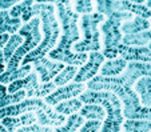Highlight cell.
I'll use <instances>...</instances> for the list:
<instances>
[{
    "label": "cell",
    "mask_w": 151,
    "mask_h": 132,
    "mask_svg": "<svg viewBox=\"0 0 151 132\" xmlns=\"http://www.w3.org/2000/svg\"><path fill=\"white\" fill-rule=\"evenodd\" d=\"M55 8L62 32L58 46L47 55V58L60 61L66 66L82 67L83 64H86L88 55L76 54L74 51V46L80 41V16L74 11L72 1H55Z\"/></svg>",
    "instance_id": "obj_1"
},
{
    "label": "cell",
    "mask_w": 151,
    "mask_h": 132,
    "mask_svg": "<svg viewBox=\"0 0 151 132\" xmlns=\"http://www.w3.org/2000/svg\"><path fill=\"white\" fill-rule=\"evenodd\" d=\"M87 89L114 92L123 104V116L126 120L151 121V108L140 104V99L134 91V86L123 75L118 78H104L98 75L87 83Z\"/></svg>",
    "instance_id": "obj_2"
},
{
    "label": "cell",
    "mask_w": 151,
    "mask_h": 132,
    "mask_svg": "<svg viewBox=\"0 0 151 132\" xmlns=\"http://www.w3.org/2000/svg\"><path fill=\"white\" fill-rule=\"evenodd\" d=\"M34 17H40L42 21V34L43 41L36 49L29 52L22 61V66L32 64L43 58H47V55L55 49L58 41L60 39V24L56 17V8L55 1H35L32 7Z\"/></svg>",
    "instance_id": "obj_3"
},
{
    "label": "cell",
    "mask_w": 151,
    "mask_h": 132,
    "mask_svg": "<svg viewBox=\"0 0 151 132\" xmlns=\"http://www.w3.org/2000/svg\"><path fill=\"white\" fill-rule=\"evenodd\" d=\"M83 104H98L106 111V119L100 132H122L124 116L120 99L111 91H91L87 89L79 96Z\"/></svg>",
    "instance_id": "obj_4"
},
{
    "label": "cell",
    "mask_w": 151,
    "mask_h": 132,
    "mask_svg": "<svg viewBox=\"0 0 151 132\" xmlns=\"http://www.w3.org/2000/svg\"><path fill=\"white\" fill-rule=\"evenodd\" d=\"M134 15L130 12H114L107 19L104 23L100 26V34H102V55L106 59H116L119 58L118 48L122 44L123 34H122V24L127 20H131Z\"/></svg>",
    "instance_id": "obj_5"
},
{
    "label": "cell",
    "mask_w": 151,
    "mask_h": 132,
    "mask_svg": "<svg viewBox=\"0 0 151 132\" xmlns=\"http://www.w3.org/2000/svg\"><path fill=\"white\" fill-rule=\"evenodd\" d=\"M106 16L94 12L91 15L80 16L79 28H80V41L74 46V51L76 54H87V52H100L103 48L102 34L99 26L104 23Z\"/></svg>",
    "instance_id": "obj_6"
},
{
    "label": "cell",
    "mask_w": 151,
    "mask_h": 132,
    "mask_svg": "<svg viewBox=\"0 0 151 132\" xmlns=\"http://www.w3.org/2000/svg\"><path fill=\"white\" fill-rule=\"evenodd\" d=\"M17 34L20 36H23L24 41L19 47V49L14 54L11 60L6 64L7 71L17 69L22 66V61H23V59L26 58L27 55L29 52H32L34 49H36L42 44L43 34H42V21H40V17H34L31 21L23 24V27L19 29Z\"/></svg>",
    "instance_id": "obj_7"
},
{
    "label": "cell",
    "mask_w": 151,
    "mask_h": 132,
    "mask_svg": "<svg viewBox=\"0 0 151 132\" xmlns=\"http://www.w3.org/2000/svg\"><path fill=\"white\" fill-rule=\"evenodd\" d=\"M58 87L54 83H40L39 76L35 71H31V73L27 75L24 79L16 80L8 86L9 93H15L19 91H26L27 99H44L56 89Z\"/></svg>",
    "instance_id": "obj_8"
},
{
    "label": "cell",
    "mask_w": 151,
    "mask_h": 132,
    "mask_svg": "<svg viewBox=\"0 0 151 132\" xmlns=\"http://www.w3.org/2000/svg\"><path fill=\"white\" fill-rule=\"evenodd\" d=\"M106 58L102 55V52H90L86 64L79 67V71H78L74 81L75 83H84V84L91 81L92 79L99 75L100 67H102V64Z\"/></svg>",
    "instance_id": "obj_9"
},
{
    "label": "cell",
    "mask_w": 151,
    "mask_h": 132,
    "mask_svg": "<svg viewBox=\"0 0 151 132\" xmlns=\"http://www.w3.org/2000/svg\"><path fill=\"white\" fill-rule=\"evenodd\" d=\"M84 91H87V84L84 83H70L67 86H63L56 88L51 95L44 98V103L48 104L51 107H55L56 104L63 103L66 100H71V99H76L82 95Z\"/></svg>",
    "instance_id": "obj_10"
},
{
    "label": "cell",
    "mask_w": 151,
    "mask_h": 132,
    "mask_svg": "<svg viewBox=\"0 0 151 132\" xmlns=\"http://www.w3.org/2000/svg\"><path fill=\"white\" fill-rule=\"evenodd\" d=\"M64 68H66V64L51 60L50 58H43L40 60L32 63V69L37 73L39 80L43 84L51 83Z\"/></svg>",
    "instance_id": "obj_11"
},
{
    "label": "cell",
    "mask_w": 151,
    "mask_h": 132,
    "mask_svg": "<svg viewBox=\"0 0 151 132\" xmlns=\"http://www.w3.org/2000/svg\"><path fill=\"white\" fill-rule=\"evenodd\" d=\"M43 104H44V99H26L22 103L0 108V121L4 118H15L28 112H36Z\"/></svg>",
    "instance_id": "obj_12"
},
{
    "label": "cell",
    "mask_w": 151,
    "mask_h": 132,
    "mask_svg": "<svg viewBox=\"0 0 151 132\" xmlns=\"http://www.w3.org/2000/svg\"><path fill=\"white\" fill-rule=\"evenodd\" d=\"M36 119H37V124L43 127H50V128H58L62 127L63 124L66 123L67 118L62 113L56 111L54 107L48 106V104H43L36 112Z\"/></svg>",
    "instance_id": "obj_13"
},
{
    "label": "cell",
    "mask_w": 151,
    "mask_h": 132,
    "mask_svg": "<svg viewBox=\"0 0 151 132\" xmlns=\"http://www.w3.org/2000/svg\"><path fill=\"white\" fill-rule=\"evenodd\" d=\"M119 58L127 63H148L151 64V49L148 47H128L120 44L118 48Z\"/></svg>",
    "instance_id": "obj_14"
},
{
    "label": "cell",
    "mask_w": 151,
    "mask_h": 132,
    "mask_svg": "<svg viewBox=\"0 0 151 132\" xmlns=\"http://www.w3.org/2000/svg\"><path fill=\"white\" fill-rule=\"evenodd\" d=\"M0 123L4 126L7 132H16L22 127L37 123V119H36V113L35 112H28V113L15 116V118H4Z\"/></svg>",
    "instance_id": "obj_15"
},
{
    "label": "cell",
    "mask_w": 151,
    "mask_h": 132,
    "mask_svg": "<svg viewBox=\"0 0 151 132\" xmlns=\"http://www.w3.org/2000/svg\"><path fill=\"white\" fill-rule=\"evenodd\" d=\"M128 63L126 60H123L122 58L111 59V60H106L100 67V76L104 78H118L123 72L126 71Z\"/></svg>",
    "instance_id": "obj_16"
},
{
    "label": "cell",
    "mask_w": 151,
    "mask_h": 132,
    "mask_svg": "<svg viewBox=\"0 0 151 132\" xmlns=\"http://www.w3.org/2000/svg\"><path fill=\"white\" fill-rule=\"evenodd\" d=\"M151 28V21L139 16H134L131 20H127L122 24V34L124 35H138Z\"/></svg>",
    "instance_id": "obj_17"
},
{
    "label": "cell",
    "mask_w": 151,
    "mask_h": 132,
    "mask_svg": "<svg viewBox=\"0 0 151 132\" xmlns=\"http://www.w3.org/2000/svg\"><path fill=\"white\" fill-rule=\"evenodd\" d=\"M23 27V21L20 19H14L9 15V11H0V35L8 34L15 35Z\"/></svg>",
    "instance_id": "obj_18"
},
{
    "label": "cell",
    "mask_w": 151,
    "mask_h": 132,
    "mask_svg": "<svg viewBox=\"0 0 151 132\" xmlns=\"http://www.w3.org/2000/svg\"><path fill=\"white\" fill-rule=\"evenodd\" d=\"M134 91L138 93L140 99V104L143 107L151 108V78L143 76L135 83Z\"/></svg>",
    "instance_id": "obj_19"
},
{
    "label": "cell",
    "mask_w": 151,
    "mask_h": 132,
    "mask_svg": "<svg viewBox=\"0 0 151 132\" xmlns=\"http://www.w3.org/2000/svg\"><path fill=\"white\" fill-rule=\"evenodd\" d=\"M32 71V64H27V66H20L17 69H12V71H7L3 75H0V84L4 86H9L11 83L20 79H24L27 75H29Z\"/></svg>",
    "instance_id": "obj_20"
},
{
    "label": "cell",
    "mask_w": 151,
    "mask_h": 132,
    "mask_svg": "<svg viewBox=\"0 0 151 132\" xmlns=\"http://www.w3.org/2000/svg\"><path fill=\"white\" fill-rule=\"evenodd\" d=\"M122 11L151 20V11L147 8L145 1H122Z\"/></svg>",
    "instance_id": "obj_21"
},
{
    "label": "cell",
    "mask_w": 151,
    "mask_h": 132,
    "mask_svg": "<svg viewBox=\"0 0 151 132\" xmlns=\"http://www.w3.org/2000/svg\"><path fill=\"white\" fill-rule=\"evenodd\" d=\"M80 115L86 119V120H99L104 121L106 119V111L103 107L98 106V104H84L79 112Z\"/></svg>",
    "instance_id": "obj_22"
},
{
    "label": "cell",
    "mask_w": 151,
    "mask_h": 132,
    "mask_svg": "<svg viewBox=\"0 0 151 132\" xmlns=\"http://www.w3.org/2000/svg\"><path fill=\"white\" fill-rule=\"evenodd\" d=\"M83 106H84V104L76 98V99H71V100H66V101H63V103L56 104L54 108L56 109L59 113H62V115H64L66 118H68V116H71V115L79 113Z\"/></svg>",
    "instance_id": "obj_23"
},
{
    "label": "cell",
    "mask_w": 151,
    "mask_h": 132,
    "mask_svg": "<svg viewBox=\"0 0 151 132\" xmlns=\"http://www.w3.org/2000/svg\"><path fill=\"white\" fill-rule=\"evenodd\" d=\"M86 121L87 120H86L80 113H75V115L68 116L66 123L63 124L62 127L55 128L54 132H78L83 127V124H84Z\"/></svg>",
    "instance_id": "obj_24"
},
{
    "label": "cell",
    "mask_w": 151,
    "mask_h": 132,
    "mask_svg": "<svg viewBox=\"0 0 151 132\" xmlns=\"http://www.w3.org/2000/svg\"><path fill=\"white\" fill-rule=\"evenodd\" d=\"M95 9L98 14L103 16H110L114 12H123L122 11V1H111V0H98L95 1Z\"/></svg>",
    "instance_id": "obj_25"
},
{
    "label": "cell",
    "mask_w": 151,
    "mask_h": 132,
    "mask_svg": "<svg viewBox=\"0 0 151 132\" xmlns=\"http://www.w3.org/2000/svg\"><path fill=\"white\" fill-rule=\"evenodd\" d=\"M78 71H79V67H76V66H66V68L63 69L56 78L52 80V83H54L58 88H59V87H63V86H67V84H70V81L75 79Z\"/></svg>",
    "instance_id": "obj_26"
},
{
    "label": "cell",
    "mask_w": 151,
    "mask_h": 132,
    "mask_svg": "<svg viewBox=\"0 0 151 132\" xmlns=\"http://www.w3.org/2000/svg\"><path fill=\"white\" fill-rule=\"evenodd\" d=\"M122 132H151V121L124 120Z\"/></svg>",
    "instance_id": "obj_27"
},
{
    "label": "cell",
    "mask_w": 151,
    "mask_h": 132,
    "mask_svg": "<svg viewBox=\"0 0 151 132\" xmlns=\"http://www.w3.org/2000/svg\"><path fill=\"white\" fill-rule=\"evenodd\" d=\"M23 36H20L19 34H15L9 37L7 46L4 47L3 52H4V59H6V64L11 60V58L14 56V54L19 49V47L23 44Z\"/></svg>",
    "instance_id": "obj_28"
},
{
    "label": "cell",
    "mask_w": 151,
    "mask_h": 132,
    "mask_svg": "<svg viewBox=\"0 0 151 132\" xmlns=\"http://www.w3.org/2000/svg\"><path fill=\"white\" fill-rule=\"evenodd\" d=\"M72 7H74V11L78 15H91L94 14L95 9V1L91 0H78V1H72Z\"/></svg>",
    "instance_id": "obj_29"
},
{
    "label": "cell",
    "mask_w": 151,
    "mask_h": 132,
    "mask_svg": "<svg viewBox=\"0 0 151 132\" xmlns=\"http://www.w3.org/2000/svg\"><path fill=\"white\" fill-rule=\"evenodd\" d=\"M103 121L99 120H87L78 132H100Z\"/></svg>",
    "instance_id": "obj_30"
},
{
    "label": "cell",
    "mask_w": 151,
    "mask_h": 132,
    "mask_svg": "<svg viewBox=\"0 0 151 132\" xmlns=\"http://www.w3.org/2000/svg\"><path fill=\"white\" fill-rule=\"evenodd\" d=\"M28 4H29V0H27V1H19L16 6L12 7V8L9 9V15H11V17H14V19H22L23 12L26 11V8H27Z\"/></svg>",
    "instance_id": "obj_31"
},
{
    "label": "cell",
    "mask_w": 151,
    "mask_h": 132,
    "mask_svg": "<svg viewBox=\"0 0 151 132\" xmlns=\"http://www.w3.org/2000/svg\"><path fill=\"white\" fill-rule=\"evenodd\" d=\"M16 132H54V128H50V127H43L40 124L35 123L31 126H26L19 128Z\"/></svg>",
    "instance_id": "obj_32"
},
{
    "label": "cell",
    "mask_w": 151,
    "mask_h": 132,
    "mask_svg": "<svg viewBox=\"0 0 151 132\" xmlns=\"http://www.w3.org/2000/svg\"><path fill=\"white\" fill-rule=\"evenodd\" d=\"M17 3L19 1H16V0H0V11H8Z\"/></svg>",
    "instance_id": "obj_33"
},
{
    "label": "cell",
    "mask_w": 151,
    "mask_h": 132,
    "mask_svg": "<svg viewBox=\"0 0 151 132\" xmlns=\"http://www.w3.org/2000/svg\"><path fill=\"white\" fill-rule=\"evenodd\" d=\"M9 37H11V35H8V34L0 35V51L4 49V47L7 46V43H8V40H9Z\"/></svg>",
    "instance_id": "obj_34"
},
{
    "label": "cell",
    "mask_w": 151,
    "mask_h": 132,
    "mask_svg": "<svg viewBox=\"0 0 151 132\" xmlns=\"http://www.w3.org/2000/svg\"><path fill=\"white\" fill-rule=\"evenodd\" d=\"M0 64H6V59H4V52L0 51Z\"/></svg>",
    "instance_id": "obj_35"
},
{
    "label": "cell",
    "mask_w": 151,
    "mask_h": 132,
    "mask_svg": "<svg viewBox=\"0 0 151 132\" xmlns=\"http://www.w3.org/2000/svg\"><path fill=\"white\" fill-rule=\"evenodd\" d=\"M6 69H7L6 64H0V75H3L4 72H6Z\"/></svg>",
    "instance_id": "obj_36"
},
{
    "label": "cell",
    "mask_w": 151,
    "mask_h": 132,
    "mask_svg": "<svg viewBox=\"0 0 151 132\" xmlns=\"http://www.w3.org/2000/svg\"><path fill=\"white\" fill-rule=\"evenodd\" d=\"M0 132H7V129L4 128V126L1 123H0Z\"/></svg>",
    "instance_id": "obj_37"
},
{
    "label": "cell",
    "mask_w": 151,
    "mask_h": 132,
    "mask_svg": "<svg viewBox=\"0 0 151 132\" xmlns=\"http://www.w3.org/2000/svg\"><path fill=\"white\" fill-rule=\"evenodd\" d=\"M146 6H147V8L151 11V1H146Z\"/></svg>",
    "instance_id": "obj_38"
},
{
    "label": "cell",
    "mask_w": 151,
    "mask_h": 132,
    "mask_svg": "<svg viewBox=\"0 0 151 132\" xmlns=\"http://www.w3.org/2000/svg\"><path fill=\"white\" fill-rule=\"evenodd\" d=\"M147 47H148V48L151 49V41H150V43H148V46H147Z\"/></svg>",
    "instance_id": "obj_39"
}]
</instances>
